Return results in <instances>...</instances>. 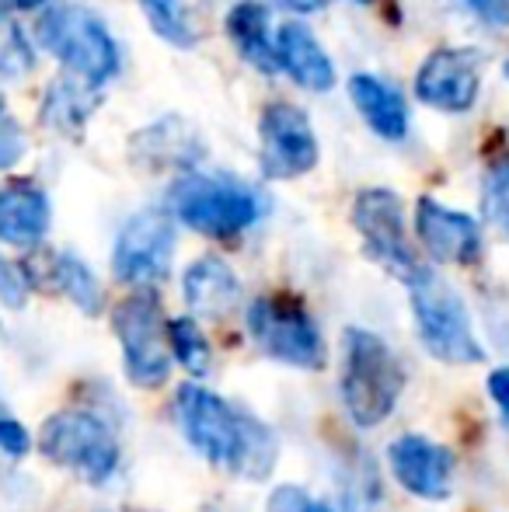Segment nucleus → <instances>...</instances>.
<instances>
[{
	"label": "nucleus",
	"instance_id": "1",
	"mask_svg": "<svg viewBox=\"0 0 509 512\" xmlns=\"http://www.w3.org/2000/svg\"><path fill=\"white\" fill-rule=\"evenodd\" d=\"M175 411L189 446L210 464L248 481L265 478L276 464V436L258 418L234 408L220 394L199 384H182Z\"/></svg>",
	"mask_w": 509,
	"mask_h": 512
},
{
	"label": "nucleus",
	"instance_id": "2",
	"mask_svg": "<svg viewBox=\"0 0 509 512\" xmlns=\"http://www.w3.org/2000/svg\"><path fill=\"white\" fill-rule=\"evenodd\" d=\"M339 391L346 415L360 429H377L394 415L405 391V370L381 335L367 328H346Z\"/></svg>",
	"mask_w": 509,
	"mask_h": 512
},
{
	"label": "nucleus",
	"instance_id": "3",
	"mask_svg": "<svg viewBox=\"0 0 509 512\" xmlns=\"http://www.w3.org/2000/svg\"><path fill=\"white\" fill-rule=\"evenodd\" d=\"M168 213L178 216L196 234L227 241V237L245 234L248 227L262 220L265 199L241 178L189 171L171 185Z\"/></svg>",
	"mask_w": 509,
	"mask_h": 512
},
{
	"label": "nucleus",
	"instance_id": "4",
	"mask_svg": "<svg viewBox=\"0 0 509 512\" xmlns=\"http://www.w3.org/2000/svg\"><path fill=\"white\" fill-rule=\"evenodd\" d=\"M408 300H412L415 335L426 345L433 359L447 366H475L485 359V349L478 345L471 314L464 307L461 293L436 276L433 269H422L408 283Z\"/></svg>",
	"mask_w": 509,
	"mask_h": 512
},
{
	"label": "nucleus",
	"instance_id": "5",
	"mask_svg": "<svg viewBox=\"0 0 509 512\" xmlns=\"http://www.w3.org/2000/svg\"><path fill=\"white\" fill-rule=\"evenodd\" d=\"M248 335L269 359L293 370L318 373L328 366V345L318 321L297 297L265 293L248 304Z\"/></svg>",
	"mask_w": 509,
	"mask_h": 512
},
{
	"label": "nucleus",
	"instance_id": "6",
	"mask_svg": "<svg viewBox=\"0 0 509 512\" xmlns=\"http://www.w3.org/2000/svg\"><path fill=\"white\" fill-rule=\"evenodd\" d=\"M39 46L91 88L109 84L119 74L116 39L105 28V21L84 7H53L39 21Z\"/></svg>",
	"mask_w": 509,
	"mask_h": 512
},
{
	"label": "nucleus",
	"instance_id": "7",
	"mask_svg": "<svg viewBox=\"0 0 509 512\" xmlns=\"http://www.w3.org/2000/svg\"><path fill=\"white\" fill-rule=\"evenodd\" d=\"M39 453L49 464L77 474L84 485H105L119 467V443L112 429L91 411L67 408L46 418Z\"/></svg>",
	"mask_w": 509,
	"mask_h": 512
},
{
	"label": "nucleus",
	"instance_id": "8",
	"mask_svg": "<svg viewBox=\"0 0 509 512\" xmlns=\"http://www.w3.org/2000/svg\"><path fill=\"white\" fill-rule=\"evenodd\" d=\"M112 331L123 349L126 377L143 391L168 384L171 377V342H168V321L161 314L154 290L129 293L112 310Z\"/></svg>",
	"mask_w": 509,
	"mask_h": 512
},
{
	"label": "nucleus",
	"instance_id": "9",
	"mask_svg": "<svg viewBox=\"0 0 509 512\" xmlns=\"http://www.w3.org/2000/svg\"><path fill=\"white\" fill-rule=\"evenodd\" d=\"M353 227L363 241L370 262H377L384 272H391L401 283H412L426 265L419 262L412 241L405 230V213L401 199L391 189H363L353 203Z\"/></svg>",
	"mask_w": 509,
	"mask_h": 512
},
{
	"label": "nucleus",
	"instance_id": "10",
	"mask_svg": "<svg viewBox=\"0 0 509 512\" xmlns=\"http://www.w3.org/2000/svg\"><path fill=\"white\" fill-rule=\"evenodd\" d=\"M175 258V216L168 209H143L129 216L112 248V272L119 283L154 290Z\"/></svg>",
	"mask_w": 509,
	"mask_h": 512
},
{
	"label": "nucleus",
	"instance_id": "11",
	"mask_svg": "<svg viewBox=\"0 0 509 512\" xmlns=\"http://www.w3.org/2000/svg\"><path fill=\"white\" fill-rule=\"evenodd\" d=\"M258 164L262 175L272 182H290L318 164V136L307 119V112L293 102L265 105L258 119Z\"/></svg>",
	"mask_w": 509,
	"mask_h": 512
},
{
	"label": "nucleus",
	"instance_id": "12",
	"mask_svg": "<svg viewBox=\"0 0 509 512\" xmlns=\"http://www.w3.org/2000/svg\"><path fill=\"white\" fill-rule=\"evenodd\" d=\"M482 91V53L471 46H443L415 70V95L436 112H468Z\"/></svg>",
	"mask_w": 509,
	"mask_h": 512
},
{
	"label": "nucleus",
	"instance_id": "13",
	"mask_svg": "<svg viewBox=\"0 0 509 512\" xmlns=\"http://www.w3.org/2000/svg\"><path fill=\"white\" fill-rule=\"evenodd\" d=\"M387 464L394 481L422 502H443L454 492V453L429 436H398L387 446Z\"/></svg>",
	"mask_w": 509,
	"mask_h": 512
},
{
	"label": "nucleus",
	"instance_id": "14",
	"mask_svg": "<svg viewBox=\"0 0 509 512\" xmlns=\"http://www.w3.org/2000/svg\"><path fill=\"white\" fill-rule=\"evenodd\" d=\"M415 234L426 255L440 265H471L482 255V230L475 216L436 203L429 196L415 203Z\"/></svg>",
	"mask_w": 509,
	"mask_h": 512
},
{
	"label": "nucleus",
	"instance_id": "15",
	"mask_svg": "<svg viewBox=\"0 0 509 512\" xmlns=\"http://www.w3.org/2000/svg\"><path fill=\"white\" fill-rule=\"evenodd\" d=\"M49 220H53L49 196L35 182L0 185V244L35 248L46 237Z\"/></svg>",
	"mask_w": 509,
	"mask_h": 512
},
{
	"label": "nucleus",
	"instance_id": "16",
	"mask_svg": "<svg viewBox=\"0 0 509 512\" xmlns=\"http://www.w3.org/2000/svg\"><path fill=\"white\" fill-rule=\"evenodd\" d=\"M276 67L307 91L335 88V67L321 42L300 21H286L276 32Z\"/></svg>",
	"mask_w": 509,
	"mask_h": 512
},
{
	"label": "nucleus",
	"instance_id": "17",
	"mask_svg": "<svg viewBox=\"0 0 509 512\" xmlns=\"http://www.w3.org/2000/svg\"><path fill=\"white\" fill-rule=\"evenodd\" d=\"M129 147H133V157L140 164L147 161V164H157V168H168V164L171 168H192V164L203 157V136L185 119L168 115V119L140 129Z\"/></svg>",
	"mask_w": 509,
	"mask_h": 512
},
{
	"label": "nucleus",
	"instance_id": "18",
	"mask_svg": "<svg viewBox=\"0 0 509 512\" xmlns=\"http://www.w3.org/2000/svg\"><path fill=\"white\" fill-rule=\"evenodd\" d=\"M182 293L192 314L199 317H224L241 300V279L217 255H203L185 269Z\"/></svg>",
	"mask_w": 509,
	"mask_h": 512
},
{
	"label": "nucleus",
	"instance_id": "19",
	"mask_svg": "<svg viewBox=\"0 0 509 512\" xmlns=\"http://www.w3.org/2000/svg\"><path fill=\"white\" fill-rule=\"evenodd\" d=\"M349 98H353L356 112L363 115L370 129L381 140L401 143L408 136V105L398 88L374 74H353L349 77Z\"/></svg>",
	"mask_w": 509,
	"mask_h": 512
},
{
	"label": "nucleus",
	"instance_id": "20",
	"mask_svg": "<svg viewBox=\"0 0 509 512\" xmlns=\"http://www.w3.org/2000/svg\"><path fill=\"white\" fill-rule=\"evenodd\" d=\"M227 32H231L234 46L241 49V56H245L252 67L265 70V74L279 70L276 67V39L269 35V14H265L262 4L241 0V4L227 14Z\"/></svg>",
	"mask_w": 509,
	"mask_h": 512
},
{
	"label": "nucleus",
	"instance_id": "21",
	"mask_svg": "<svg viewBox=\"0 0 509 512\" xmlns=\"http://www.w3.org/2000/svg\"><path fill=\"white\" fill-rule=\"evenodd\" d=\"M49 279H53L56 290H60L63 297L70 300V304L81 310V314L98 317L105 310L102 283H98L95 272H91L77 255H70V251H60V255H53V262H49Z\"/></svg>",
	"mask_w": 509,
	"mask_h": 512
},
{
	"label": "nucleus",
	"instance_id": "22",
	"mask_svg": "<svg viewBox=\"0 0 509 512\" xmlns=\"http://www.w3.org/2000/svg\"><path fill=\"white\" fill-rule=\"evenodd\" d=\"M91 84H74V81H56L46 91V108H42V122L56 133H77L84 122L91 119Z\"/></svg>",
	"mask_w": 509,
	"mask_h": 512
},
{
	"label": "nucleus",
	"instance_id": "23",
	"mask_svg": "<svg viewBox=\"0 0 509 512\" xmlns=\"http://www.w3.org/2000/svg\"><path fill=\"white\" fill-rule=\"evenodd\" d=\"M168 342H171V359H175L182 370H189L192 377L210 373L213 349H210V342H206L196 317H175V321H168Z\"/></svg>",
	"mask_w": 509,
	"mask_h": 512
},
{
	"label": "nucleus",
	"instance_id": "24",
	"mask_svg": "<svg viewBox=\"0 0 509 512\" xmlns=\"http://www.w3.org/2000/svg\"><path fill=\"white\" fill-rule=\"evenodd\" d=\"M140 11L147 14L150 28H154L168 46H178V49L196 46V32H192L189 11H185L182 0H140Z\"/></svg>",
	"mask_w": 509,
	"mask_h": 512
},
{
	"label": "nucleus",
	"instance_id": "25",
	"mask_svg": "<svg viewBox=\"0 0 509 512\" xmlns=\"http://www.w3.org/2000/svg\"><path fill=\"white\" fill-rule=\"evenodd\" d=\"M485 213L496 227L509 230V161H499L485 178Z\"/></svg>",
	"mask_w": 509,
	"mask_h": 512
},
{
	"label": "nucleus",
	"instance_id": "26",
	"mask_svg": "<svg viewBox=\"0 0 509 512\" xmlns=\"http://www.w3.org/2000/svg\"><path fill=\"white\" fill-rule=\"evenodd\" d=\"M265 512H335L328 502L314 499L307 488L300 485H279L276 492L269 495V506Z\"/></svg>",
	"mask_w": 509,
	"mask_h": 512
},
{
	"label": "nucleus",
	"instance_id": "27",
	"mask_svg": "<svg viewBox=\"0 0 509 512\" xmlns=\"http://www.w3.org/2000/svg\"><path fill=\"white\" fill-rule=\"evenodd\" d=\"M28 290H32V279L21 272V265H14L11 258L0 255V304L21 310L28 300Z\"/></svg>",
	"mask_w": 509,
	"mask_h": 512
},
{
	"label": "nucleus",
	"instance_id": "28",
	"mask_svg": "<svg viewBox=\"0 0 509 512\" xmlns=\"http://www.w3.org/2000/svg\"><path fill=\"white\" fill-rule=\"evenodd\" d=\"M28 140H25V129L11 119V115L0 112V171L14 168V164L25 157Z\"/></svg>",
	"mask_w": 509,
	"mask_h": 512
},
{
	"label": "nucleus",
	"instance_id": "29",
	"mask_svg": "<svg viewBox=\"0 0 509 512\" xmlns=\"http://www.w3.org/2000/svg\"><path fill=\"white\" fill-rule=\"evenodd\" d=\"M0 453L11 460L32 453V436H28V429L18 422V418L4 415V411H0Z\"/></svg>",
	"mask_w": 509,
	"mask_h": 512
},
{
	"label": "nucleus",
	"instance_id": "30",
	"mask_svg": "<svg viewBox=\"0 0 509 512\" xmlns=\"http://www.w3.org/2000/svg\"><path fill=\"white\" fill-rule=\"evenodd\" d=\"M475 18H482L492 28H506L509 25V0H461Z\"/></svg>",
	"mask_w": 509,
	"mask_h": 512
},
{
	"label": "nucleus",
	"instance_id": "31",
	"mask_svg": "<svg viewBox=\"0 0 509 512\" xmlns=\"http://www.w3.org/2000/svg\"><path fill=\"white\" fill-rule=\"evenodd\" d=\"M489 394L496 401L499 415L509 422V366H499V370L489 373Z\"/></svg>",
	"mask_w": 509,
	"mask_h": 512
},
{
	"label": "nucleus",
	"instance_id": "32",
	"mask_svg": "<svg viewBox=\"0 0 509 512\" xmlns=\"http://www.w3.org/2000/svg\"><path fill=\"white\" fill-rule=\"evenodd\" d=\"M283 11H293V14H314L328 4V0H276Z\"/></svg>",
	"mask_w": 509,
	"mask_h": 512
},
{
	"label": "nucleus",
	"instance_id": "33",
	"mask_svg": "<svg viewBox=\"0 0 509 512\" xmlns=\"http://www.w3.org/2000/svg\"><path fill=\"white\" fill-rule=\"evenodd\" d=\"M4 4H11L14 11H35V7H42L46 0H4Z\"/></svg>",
	"mask_w": 509,
	"mask_h": 512
},
{
	"label": "nucleus",
	"instance_id": "34",
	"mask_svg": "<svg viewBox=\"0 0 509 512\" xmlns=\"http://www.w3.org/2000/svg\"><path fill=\"white\" fill-rule=\"evenodd\" d=\"M356 4H370V0H356Z\"/></svg>",
	"mask_w": 509,
	"mask_h": 512
},
{
	"label": "nucleus",
	"instance_id": "35",
	"mask_svg": "<svg viewBox=\"0 0 509 512\" xmlns=\"http://www.w3.org/2000/svg\"><path fill=\"white\" fill-rule=\"evenodd\" d=\"M0 112H4V98H0Z\"/></svg>",
	"mask_w": 509,
	"mask_h": 512
}]
</instances>
